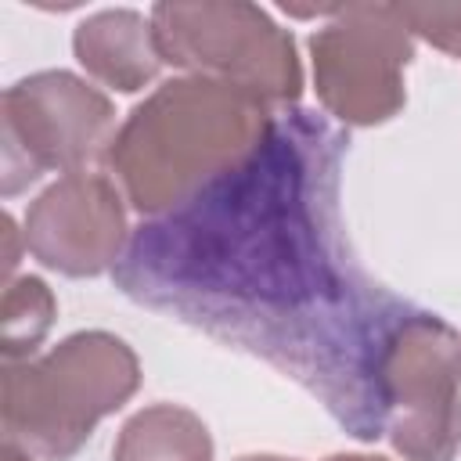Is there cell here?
Masks as SVG:
<instances>
[{"label":"cell","mask_w":461,"mask_h":461,"mask_svg":"<svg viewBox=\"0 0 461 461\" xmlns=\"http://www.w3.org/2000/svg\"><path fill=\"white\" fill-rule=\"evenodd\" d=\"M349 133L274 112L263 140L191 202L144 220L115 288L299 382L357 439L385 436L382 360L414 306L375 285L342 227Z\"/></svg>","instance_id":"cell-1"},{"label":"cell","mask_w":461,"mask_h":461,"mask_svg":"<svg viewBox=\"0 0 461 461\" xmlns=\"http://www.w3.org/2000/svg\"><path fill=\"white\" fill-rule=\"evenodd\" d=\"M270 119L274 108L238 86L202 76L169 79L126 115L104 162L137 212L166 216L234 169Z\"/></svg>","instance_id":"cell-2"},{"label":"cell","mask_w":461,"mask_h":461,"mask_svg":"<svg viewBox=\"0 0 461 461\" xmlns=\"http://www.w3.org/2000/svg\"><path fill=\"white\" fill-rule=\"evenodd\" d=\"M140 385L137 353L112 331H76L43 357L4 364V443L68 461Z\"/></svg>","instance_id":"cell-3"},{"label":"cell","mask_w":461,"mask_h":461,"mask_svg":"<svg viewBox=\"0 0 461 461\" xmlns=\"http://www.w3.org/2000/svg\"><path fill=\"white\" fill-rule=\"evenodd\" d=\"M151 32L158 58L202 79L238 86L267 108H295L303 65L295 40L256 4H155Z\"/></svg>","instance_id":"cell-4"},{"label":"cell","mask_w":461,"mask_h":461,"mask_svg":"<svg viewBox=\"0 0 461 461\" xmlns=\"http://www.w3.org/2000/svg\"><path fill=\"white\" fill-rule=\"evenodd\" d=\"M385 439L403 461H454L461 450V335L411 306L382 360Z\"/></svg>","instance_id":"cell-5"},{"label":"cell","mask_w":461,"mask_h":461,"mask_svg":"<svg viewBox=\"0 0 461 461\" xmlns=\"http://www.w3.org/2000/svg\"><path fill=\"white\" fill-rule=\"evenodd\" d=\"M4 194H18L47 169L79 173L108 158L115 140L112 101L65 68H47L18 79L0 101Z\"/></svg>","instance_id":"cell-6"},{"label":"cell","mask_w":461,"mask_h":461,"mask_svg":"<svg viewBox=\"0 0 461 461\" xmlns=\"http://www.w3.org/2000/svg\"><path fill=\"white\" fill-rule=\"evenodd\" d=\"M310 58L324 112L342 126H378L407 101L414 32L396 4H342L310 36Z\"/></svg>","instance_id":"cell-7"},{"label":"cell","mask_w":461,"mask_h":461,"mask_svg":"<svg viewBox=\"0 0 461 461\" xmlns=\"http://www.w3.org/2000/svg\"><path fill=\"white\" fill-rule=\"evenodd\" d=\"M22 234L25 249L58 274L97 277L115 270L130 245L122 191L94 169L65 173L29 205Z\"/></svg>","instance_id":"cell-8"},{"label":"cell","mask_w":461,"mask_h":461,"mask_svg":"<svg viewBox=\"0 0 461 461\" xmlns=\"http://www.w3.org/2000/svg\"><path fill=\"white\" fill-rule=\"evenodd\" d=\"M76 61L104 86L119 94H133L158 76V47L151 32V18L130 7H112L83 18L72 32Z\"/></svg>","instance_id":"cell-9"},{"label":"cell","mask_w":461,"mask_h":461,"mask_svg":"<svg viewBox=\"0 0 461 461\" xmlns=\"http://www.w3.org/2000/svg\"><path fill=\"white\" fill-rule=\"evenodd\" d=\"M112 461H212V439L194 411L151 403L122 425Z\"/></svg>","instance_id":"cell-10"},{"label":"cell","mask_w":461,"mask_h":461,"mask_svg":"<svg viewBox=\"0 0 461 461\" xmlns=\"http://www.w3.org/2000/svg\"><path fill=\"white\" fill-rule=\"evenodd\" d=\"M58 303L40 277H11L4 288V364L29 360L50 331Z\"/></svg>","instance_id":"cell-11"},{"label":"cell","mask_w":461,"mask_h":461,"mask_svg":"<svg viewBox=\"0 0 461 461\" xmlns=\"http://www.w3.org/2000/svg\"><path fill=\"white\" fill-rule=\"evenodd\" d=\"M414 36L461 61V4H396Z\"/></svg>","instance_id":"cell-12"},{"label":"cell","mask_w":461,"mask_h":461,"mask_svg":"<svg viewBox=\"0 0 461 461\" xmlns=\"http://www.w3.org/2000/svg\"><path fill=\"white\" fill-rule=\"evenodd\" d=\"M14 220L11 216H4V238H7V256H4V277L11 281V274H14V263H18V245H14Z\"/></svg>","instance_id":"cell-13"},{"label":"cell","mask_w":461,"mask_h":461,"mask_svg":"<svg viewBox=\"0 0 461 461\" xmlns=\"http://www.w3.org/2000/svg\"><path fill=\"white\" fill-rule=\"evenodd\" d=\"M4 461H32V454H25V450H18L14 443H4Z\"/></svg>","instance_id":"cell-14"},{"label":"cell","mask_w":461,"mask_h":461,"mask_svg":"<svg viewBox=\"0 0 461 461\" xmlns=\"http://www.w3.org/2000/svg\"><path fill=\"white\" fill-rule=\"evenodd\" d=\"M324 461H385V457H367V454H331Z\"/></svg>","instance_id":"cell-15"},{"label":"cell","mask_w":461,"mask_h":461,"mask_svg":"<svg viewBox=\"0 0 461 461\" xmlns=\"http://www.w3.org/2000/svg\"><path fill=\"white\" fill-rule=\"evenodd\" d=\"M238 461H299V457H277V454H245Z\"/></svg>","instance_id":"cell-16"}]
</instances>
